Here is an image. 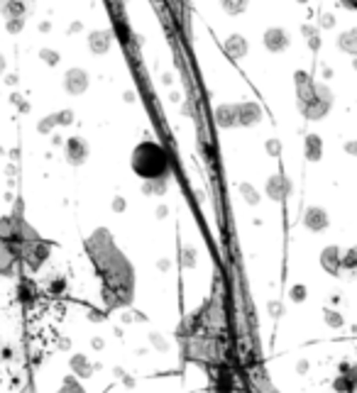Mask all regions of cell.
I'll return each instance as SVG.
<instances>
[{
  "label": "cell",
  "mask_w": 357,
  "mask_h": 393,
  "mask_svg": "<svg viewBox=\"0 0 357 393\" xmlns=\"http://www.w3.org/2000/svg\"><path fill=\"white\" fill-rule=\"evenodd\" d=\"M296 93H298V105L308 120H321L330 110V93L328 88H318L311 81L308 74L298 71L296 74Z\"/></svg>",
  "instance_id": "cell-1"
},
{
  "label": "cell",
  "mask_w": 357,
  "mask_h": 393,
  "mask_svg": "<svg viewBox=\"0 0 357 393\" xmlns=\"http://www.w3.org/2000/svg\"><path fill=\"white\" fill-rule=\"evenodd\" d=\"M132 168L147 178V181H154V178H162L167 176L169 171V157L167 152L154 144V142H142L135 152H132Z\"/></svg>",
  "instance_id": "cell-2"
},
{
  "label": "cell",
  "mask_w": 357,
  "mask_h": 393,
  "mask_svg": "<svg viewBox=\"0 0 357 393\" xmlns=\"http://www.w3.org/2000/svg\"><path fill=\"white\" fill-rule=\"evenodd\" d=\"M265 47H267L269 52H284V49L289 47V34L279 27L267 29V34H265Z\"/></svg>",
  "instance_id": "cell-3"
},
{
  "label": "cell",
  "mask_w": 357,
  "mask_h": 393,
  "mask_svg": "<svg viewBox=\"0 0 357 393\" xmlns=\"http://www.w3.org/2000/svg\"><path fill=\"white\" fill-rule=\"evenodd\" d=\"M86 85H89L86 83V74H84L81 69H71V71L66 74V90H69V93H74V95H76V93H84Z\"/></svg>",
  "instance_id": "cell-4"
},
{
  "label": "cell",
  "mask_w": 357,
  "mask_h": 393,
  "mask_svg": "<svg viewBox=\"0 0 357 393\" xmlns=\"http://www.w3.org/2000/svg\"><path fill=\"white\" fill-rule=\"evenodd\" d=\"M260 108L255 105V103H242L238 105V122L240 125H255L257 120H260Z\"/></svg>",
  "instance_id": "cell-5"
},
{
  "label": "cell",
  "mask_w": 357,
  "mask_h": 393,
  "mask_svg": "<svg viewBox=\"0 0 357 393\" xmlns=\"http://www.w3.org/2000/svg\"><path fill=\"white\" fill-rule=\"evenodd\" d=\"M215 117H218V125H223V127L238 125V105H223V108H218Z\"/></svg>",
  "instance_id": "cell-6"
},
{
  "label": "cell",
  "mask_w": 357,
  "mask_h": 393,
  "mask_svg": "<svg viewBox=\"0 0 357 393\" xmlns=\"http://www.w3.org/2000/svg\"><path fill=\"white\" fill-rule=\"evenodd\" d=\"M338 49L348 52V54L357 56V29H350V32H343L340 39H338Z\"/></svg>",
  "instance_id": "cell-7"
},
{
  "label": "cell",
  "mask_w": 357,
  "mask_h": 393,
  "mask_svg": "<svg viewBox=\"0 0 357 393\" xmlns=\"http://www.w3.org/2000/svg\"><path fill=\"white\" fill-rule=\"evenodd\" d=\"M84 157H86V144L79 140V137H71V142H69V159H71L74 164H81Z\"/></svg>",
  "instance_id": "cell-8"
},
{
  "label": "cell",
  "mask_w": 357,
  "mask_h": 393,
  "mask_svg": "<svg viewBox=\"0 0 357 393\" xmlns=\"http://www.w3.org/2000/svg\"><path fill=\"white\" fill-rule=\"evenodd\" d=\"M321 154H323L321 137H318V135H308V137H306V157L316 161V159H321Z\"/></svg>",
  "instance_id": "cell-9"
},
{
  "label": "cell",
  "mask_w": 357,
  "mask_h": 393,
  "mask_svg": "<svg viewBox=\"0 0 357 393\" xmlns=\"http://www.w3.org/2000/svg\"><path fill=\"white\" fill-rule=\"evenodd\" d=\"M225 49H228V54L233 56V59H240V56L247 52V44H245V39H242L240 34H235V37H230V39H228Z\"/></svg>",
  "instance_id": "cell-10"
},
{
  "label": "cell",
  "mask_w": 357,
  "mask_h": 393,
  "mask_svg": "<svg viewBox=\"0 0 357 393\" xmlns=\"http://www.w3.org/2000/svg\"><path fill=\"white\" fill-rule=\"evenodd\" d=\"M110 37H108V32H95V34H90V49L93 52H98V54H103L108 47H110V42H108Z\"/></svg>",
  "instance_id": "cell-11"
},
{
  "label": "cell",
  "mask_w": 357,
  "mask_h": 393,
  "mask_svg": "<svg viewBox=\"0 0 357 393\" xmlns=\"http://www.w3.org/2000/svg\"><path fill=\"white\" fill-rule=\"evenodd\" d=\"M306 223H308V227H313V230L326 227V213H323V210H308Z\"/></svg>",
  "instance_id": "cell-12"
},
{
  "label": "cell",
  "mask_w": 357,
  "mask_h": 393,
  "mask_svg": "<svg viewBox=\"0 0 357 393\" xmlns=\"http://www.w3.org/2000/svg\"><path fill=\"white\" fill-rule=\"evenodd\" d=\"M223 7H225V12L238 15V12H242L247 7V0H223Z\"/></svg>",
  "instance_id": "cell-13"
},
{
  "label": "cell",
  "mask_w": 357,
  "mask_h": 393,
  "mask_svg": "<svg viewBox=\"0 0 357 393\" xmlns=\"http://www.w3.org/2000/svg\"><path fill=\"white\" fill-rule=\"evenodd\" d=\"M303 34L311 39V47H313V49H318V37H316V32H313L311 27H303Z\"/></svg>",
  "instance_id": "cell-14"
},
{
  "label": "cell",
  "mask_w": 357,
  "mask_h": 393,
  "mask_svg": "<svg viewBox=\"0 0 357 393\" xmlns=\"http://www.w3.org/2000/svg\"><path fill=\"white\" fill-rule=\"evenodd\" d=\"M321 25H323V27H333V25H335L333 15H323V17H321Z\"/></svg>",
  "instance_id": "cell-15"
},
{
  "label": "cell",
  "mask_w": 357,
  "mask_h": 393,
  "mask_svg": "<svg viewBox=\"0 0 357 393\" xmlns=\"http://www.w3.org/2000/svg\"><path fill=\"white\" fill-rule=\"evenodd\" d=\"M345 152H348V154H355V157H357V142H348V144H345Z\"/></svg>",
  "instance_id": "cell-16"
},
{
  "label": "cell",
  "mask_w": 357,
  "mask_h": 393,
  "mask_svg": "<svg viewBox=\"0 0 357 393\" xmlns=\"http://www.w3.org/2000/svg\"><path fill=\"white\" fill-rule=\"evenodd\" d=\"M267 149L271 152V154H279V142H274V140L267 142Z\"/></svg>",
  "instance_id": "cell-17"
},
{
  "label": "cell",
  "mask_w": 357,
  "mask_h": 393,
  "mask_svg": "<svg viewBox=\"0 0 357 393\" xmlns=\"http://www.w3.org/2000/svg\"><path fill=\"white\" fill-rule=\"evenodd\" d=\"M345 5H348V7H353V10H357V0H345Z\"/></svg>",
  "instance_id": "cell-18"
},
{
  "label": "cell",
  "mask_w": 357,
  "mask_h": 393,
  "mask_svg": "<svg viewBox=\"0 0 357 393\" xmlns=\"http://www.w3.org/2000/svg\"><path fill=\"white\" fill-rule=\"evenodd\" d=\"M353 69H355V71H357V56H355V61H353Z\"/></svg>",
  "instance_id": "cell-19"
},
{
  "label": "cell",
  "mask_w": 357,
  "mask_h": 393,
  "mask_svg": "<svg viewBox=\"0 0 357 393\" xmlns=\"http://www.w3.org/2000/svg\"><path fill=\"white\" fill-rule=\"evenodd\" d=\"M0 71H2V56H0Z\"/></svg>",
  "instance_id": "cell-20"
},
{
  "label": "cell",
  "mask_w": 357,
  "mask_h": 393,
  "mask_svg": "<svg viewBox=\"0 0 357 393\" xmlns=\"http://www.w3.org/2000/svg\"><path fill=\"white\" fill-rule=\"evenodd\" d=\"M298 2H306V0H298Z\"/></svg>",
  "instance_id": "cell-21"
}]
</instances>
